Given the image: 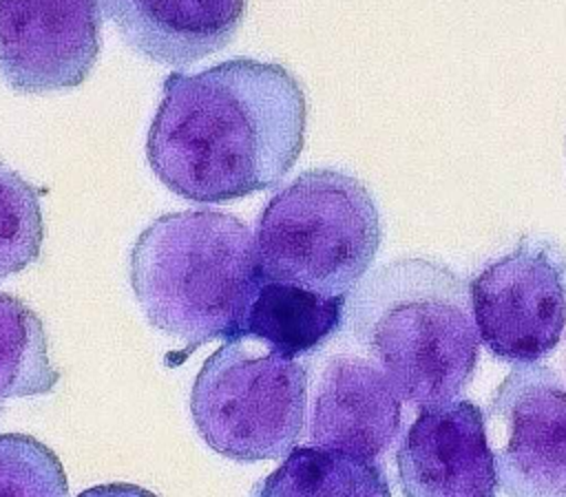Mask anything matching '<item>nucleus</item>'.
<instances>
[{"mask_svg":"<svg viewBox=\"0 0 566 497\" xmlns=\"http://www.w3.org/2000/svg\"><path fill=\"white\" fill-rule=\"evenodd\" d=\"M263 283L250 228L217 210L168 212L130 250V287L148 325L184 347L177 364L212 340H241Z\"/></svg>","mask_w":566,"mask_h":497,"instance_id":"3","label":"nucleus"},{"mask_svg":"<svg viewBox=\"0 0 566 497\" xmlns=\"http://www.w3.org/2000/svg\"><path fill=\"white\" fill-rule=\"evenodd\" d=\"M0 497H69L60 457L33 435L0 433Z\"/></svg>","mask_w":566,"mask_h":497,"instance_id":"16","label":"nucleus"},{"mask_svg":"<svg viewBox=\"0 0 566 497\" xmlns=\"http://www.w3.org/2000/svg\"><path fill=\"white\" fill-rule=\"evenodd\" d=\"M99 7L137 55L175 68L228 46L245 15V0H99Z\"/></svg>","mask_w":566,"mask_h":497,"instance_id":"11","label":"nucleus"},{"mask_svg":"<svg viewBox=\"0 0 566 497\" xmlns=\"http://www.w3.org/2000/svg\"><path fill=\"white\" fill-rule=\"evenodd\" d=\"M402 497H495L482 409L471 400L420 406L396 451Z\"/></svg>","mask_w":566,"mask_h":497,"instance_id":"9","label":"nucleus"},{"mask_svg":"<svg viewBox=\"0 0 566 497\" xmlns=\"http://www.w3.org/2000/svg\"><path fill=\"white\" fill-rule=\"evenodd\" d=\"M77 497H159L137 484L128 482H111V484H97L86 490H82Z\"/></svg>","mask_w":566,"mask_h":497,"instance_id":"17","label":"nucleus"},{"mask_svg":"<svg viewBox=\"0 0 566 497\" xmlns=\"http://www.w3.org/2000/svg\"><path fill=\"white\" fill-rule=\"evenodd\" d=\"M57 382L40 316L18 296L0 294V400L49 395Z\"/></svg>","mask_w":566,"mask_h":497,"instance_id":"14","label":"nucleus"},{"mask_svg":"<svg viewBox=\"0 0 566 497\" xmlns=\"http://www.w3.org/2000/svg\"><path fill=\"white\" fill-rule=\"evenodd\" d=\"M42 239L44 223L38 190L0 161V281L33 265Z\"/></svg>","mask_w":566,"mask_h":497,"instance_id":"15","label":"nucleus"},{"mask_svg":"<svg viewBox=\"0 0 566 497\" xmlns=\"http://www.w3.org/2000/svg\"><path fill=\"white\" fill-rule=\"evenodd\" d=\"M380 241L369 190L343 170L314 168L265 203L254 245L265 281L347 296L369 272Z\"/></svg>","mask_w":566,"mask_h":497,"instance_id":"4","label":"nucleus"},{"mask_svg":"<svg viewBox=\"0 0 566 497\" xmlns=\"http://www.w3.org/2000/svg\"><path fill=\"white\" fill-rule=\"evenodd\" d=\"M480 342L502 362L553 353L566 329V250L542 236L484 265L469 283Z\"/></svg>","mask_w":566,"mask_h":497,"instance_id":"6","label":"nucleus"},{"mask_svg":"<svg viewBox=\"0 0 566 497\" xmlns=\"http://www.w3.org/2000/svg\"><path fill=\"white\" fill-rule=\"evenodd\" d=\"M307 409V367L245 340L221 345L201 364L190 415L201 440L234 462L285 457L298 442Z\"/></svg>","mask_w":566,"mask_h":497,"instance_id":"5","label":"nucleus"},{"mask_svg":"<svg viewBox=\"0 0 566 497\" xmlns=\"http://www.w3.org/2000/svg\"><path fill=\"white\" fill-rule=\"evenodd\" d=\"M345 325L418 409L455 400L473 378L480 334L469 283L440 261L405 256L367 272L345 298Z\"/></svg>","mask_w":566,"mask_h":497,"instance_id":"2","label":"nucleus"},{"mask_svg":"<svg viewBox=\"0 0 566 497\" xmlns=\"http://www.w3.org/2000/svg\"><path fill=\"white\" fill-rule=\"evenodd\" d=\"M305 124V93L287 68L228 60L164 80L146 157L177 197L230 203L281 183L303 150Z\"/></svg>","mask_w":566,"mask_h":497,"instance_id":"1","label":"nucleus"},{"mask_svg":"<svg viewBox=\"0 0 566 497\" xmlns=\"http://www.w3.org/2000/svg\"><path fill=\"white\" fill-rule=\"evenodd\" d=\"M345 298L321 296L296 285L263 278L248 309L243 338H252L265 345L268 351L296 360L316 351L340 331L345 325Z\"/></svg>","mask_w":566,"mask_h":497,"instance_id":"12","label":"nucleus"},{"mask_svg":"<svg viewBox=\"0 0 566 497\" xmlns=\"http://www.w3.org/2000/svg\"><path fill=\"white\" fill-rule=\"evenodd\" d=\"M400 431V398L389 380L356 356H332L314 389L307 442L374 462Z\"/></svg>","mask_w":566,"mask_h":497,"instance_id":"10","label":"nucleus"},{"mask_svg":"<svg viewBox=\"0 0 566 497\" xmlns=\"http://www.w3.org/2000/svg\"><path fill=\"white\" fill-rule=\"evenodd\" d=\"M484 415L506 497H566V380L548 364H515Z\"/></svg>","mask_w":566,"mask_h":497,"instance_id":"7","label":"nucleus"},{"mask_svg":"<svg viewBox=\"0 0 566 497\" xmlns=\"http://www.w3.org/2000/svg\"><path fill=\"white\" fill-rule=\"evenodd\" d=\"M99 49V0H0V75L18 93L80 86Z\"/></svg>","mask_w":566,"mask_h":497,"instance_id":"8","label":"nucleus"},{"mask_svg":"<svg viewBox=\"0 0 566 497\" xmlns=\"http://www.w3.org/2000/svg\"><path fill=\"white\" fill-rule=\"evenodd\" d=\"M564 364H566V353H564Z\"/></svg>","mask_w":566,"mask_h":497,"instance_id":"18","label":"nucleus"},{"mask_svg":"<svg viewBox=\"0 0 566 497\" xmlns=\"http://www.w3.org/2000/svg\"><path fill=\"white\" fill-rule=\"evenodd\" d=\"M250 497H391L385 470L347 453L294 446Z\"/></svg>","mask_w":566,"mask_h":497,"instance_id":"13","label":"nucleus"}]
</instances>
